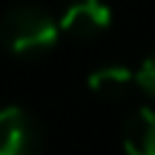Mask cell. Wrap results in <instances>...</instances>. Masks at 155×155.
Returning <instances> with one entry per match:
<instances>
[{
  "mask_svg": "<svg viewBox=\"0 0 155 155\" xmlns=\"http://www.w3.org/2000/svg\"><path fill=\"white\" fill-rule=\"evenodd\" d=\"M61 38L58 20L35 3H23L9 9L0 17V46L17 58H40L55 49Z\"/></svg>",
  "mask_w": 155,
  "mask_h": 155,
  "instance_id": "6da1fadb",
  "label": "cell"
},
{
  "mask_svg": "<svg viewBox=\"0 0 155 155\" xmlns=\"http://www.w3.org/2000/svg\"><path fill=\"white\" fill-rule=\"evenodd\" d=\"M43 132L20 106L0 109V155H40Z\"/></svg>",
  "mask_w": 155,
  "mask_h": 155,
  "instance_id": "7a4b0ae2",
  "label": "cell"
},
{
  "mask_svg": "<svg viewBox=\"0 0 155 155\" xmlns=\"http://www.w3.org/2000/svg\"><path fill=\"white\" fill-rule=\"evenodd\" d=\"M112 23V9L104 0H75L63 9L61 20V32H66L69 38L78 40H92L98 35H104Z\"/></svg>",
  "mask_w": 155,
  "mask_h": 155,
  "instance_id": "3957f363",
  "label": "cell"
},
{
  "mask_svg": "<svg viewBox=\"0 0 155 155\" xmlns=\"http://www.w3.org/2000/svg\"><path fill=\"white\" fill-rule=\"evenodd\" d=\"M124 152L127 155H155V112L141 106L124 124Z\"/></svg>",
  "mask_w": 155,
  "mask_h": 155,
  "instance_id": "277c9868",
  "label": "cell"
},
{
  "mask_svg": "<svg viewBox=\"0 0 155 155\" xmlns=\"http://www.w3.org/2000/svg\"><path fill=\"white\" fill-rule=\"evenodd\" d=\"M89 89H92L98 98H106V101H118V98H124V95L132 89V83H135V72L132 69H127V66H101V69H95L92 75H89Z\"/></svg>",
  "mask_w": 155,
  "mask_h": 155,
  "instance_id": "5b68a950",
  "label": "cell"
},
{
  "mask_svg": "<svg viewBox=\"0 0 155 155\" xmlns=\"http://www.w3.org/2000/svg\"><path fill=\"white\" fill-rule=\"evenodd\" d=\"M135 83H138L150 98H155V52L138 66V72H135Z\"/></svg>",
  "mask_w": 155,
  "mask_h": 155,
  "instance_id": "8992f818",
  "label": "cell"
}]
</instances>
